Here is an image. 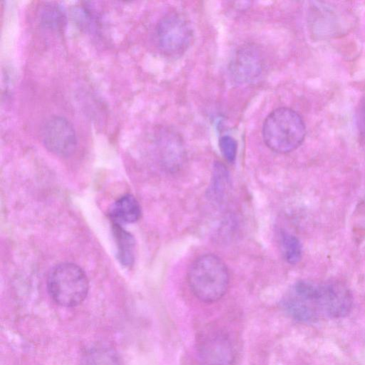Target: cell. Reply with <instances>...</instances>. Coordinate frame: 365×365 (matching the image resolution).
<instances>
[{
	"label": "cell",
	"mask_w": 365,
	"mask_h": 365,
	"mask_svg": "<svg viewBox=\"0 0 365 365\" xmlns=\"http://www.w3.org/2000/svg\"><path fill=\"white\" fill-rule=\"evenodd\" d=\"M282 307L293 319L314 323L349 315L353 307V296L349 287L340 281L302 279L287 292Z\"/></svg>",
	"instance_id": "obj_1"
},
{
	"label": "cell",
	"mask_w": 365,
	"mask_h": 365,
	"mask_svg": "<svg viewBox=\"0 0 365 365\" xmlns=\"http://www.w3.org/2000/svg\"><path fill=\"white\" fill-rule=\"evenodd\" d=\"M187 278L193 294L205 303L220 300L230 284V273L226 264L213 254H205L195 259L188 269Z\"/></svg>",
	"instance_id": "obj_2"
},
{
	"label": "cell",
	"mask_w": 365,
	"mask_h": 365,
	"mask_svg": "<svg viewBox=\"0 0 365 365\" xmlns=\"http://www.w3.org/2000/svg\"><path fill=\"white\" fill-rule=\"evenodd\" d=\"M262 133L266 145L272 151L283 154L300 146L306 135V127L297 112L280 107L266 117Z\"/></svg>",
	"instance_id": "obj_3"
},
{
	"label": "cell",
	"mask_w": 365,
	"mask_h": 365,
	"mask_svg": "<svg viewBox=\"0 0 365 365\" xmlns=\"http://www.w3.org/2000/svg\"><path fill=\"white\" fill-rule=\"evenodd\" d=\"M48 292L53 300L65 307L78 306L86 299L89 283L77 264L63 262L55 266L47 278Z\"/></svg>",
	"instance_id": "obj_4"
},
{
	"label": "cell",
	"mask_w": 365,
	"mask_h": 365,
	"mask_svg": "<svg viewBox=\"0 0 365 365\" xmlns=\"http://www.w3.org/2000/svg\"><path fill=\"white\" fill-rule=\"evenodd\" d=\"M156 37L158 46L164 53L179 56L190 46L193 32L189 21L182 14L170 12L158 21Z\"/></svg>",
	"instance_id": "obj_5"
},
{
	"label": "cell",
	"mask_w": 365,
	"mask_h": 365,
	"mask_svg": "<svg viewBox=\"0 0 365 365\" xmlns=\"http://www.w3.org/2000/svg\"><path fill=\"white\" fill-rule=\"evenodd\" d=\"M41 139L51 153L68 156L77 146V136L73 124L62 116L51 117L42 126Z\"/></svg>",
	"instance_id": "obj_6"
},
{
	"label": "cell",
	"mask_w": 365,
	"mask_h": 365,
	"mask_svg": "<svg viewBox=\"0 0 365 365\" xmlns=\"http://www.w3.org/2000/svg\"><path fill=\"white\" fill-rule=\"evenodd\" d=\"M264 67V58L259 48L253 44H246L237 50L229 69L235 81L240 84H251L259 81Z\"/></svg>",
	"instance_id": "obj_7"
},
{
	"label": "cell",
	"mask_w": 365,
	"mask_h": 365,
	"mask_svg": "<svg viewBox=\"0 0 365 365\" xmlns=\"http://www.w3.org/2000/svg\"><path fill=\"white\" fill-rule=\"evenodd\" d=\"M197 352L203 365H232L235 359L231 340L221 331L210 330L200 336Z\"/></svg>",
	"instance_id": "obj_8"
},
{
	"label": "cell",
	"mask_w": 365,
	"mask_h": 365,
	"mask_svg": "<svg viewBox=\"0 0 365 365\" xmlns=\"http://www.w3.org/2000/svg\"><path fill=\"white\" fill-rule=\"evenodd\" d=\"M154 145L162 165L170 172L178 170L185 159L183 141L179 133L168 128L158 129Z\"/></svg>",
	"instance_id": "obj_9"
},
{
	"label": "cell",
	"mask_w": 365,
	"mask_h": 365,
	"mask_svg": "<svg viewBox=\"0 0 365 365\" xmlns=\"http://www.w3.org/2000/svg\"><path fill=\"white\" fill-rule=\"evenodd\" d=\"M109 214L113 224L121 225L138 221L141 216V208L135 197L127 194L114 202Z\"/></svg>",
	"instance_id": "obj_10"
},
{
	"label": "cell",
	"mask_w": 365,
	"mask_h": 365,
	"mask_svg": "<svg viewBox=\"0 0 365 365\" xmlns=\"http://www.w3.org/2000/svg\"><path fill=\"white\" fill-rule=\"evenodd\" d=\"M113 233L118 249V257L120 263L130 267L134 261L135 240L130 233L125 230L121 225L113 224Z\"/></svg>",
	"instance_id": "obj_11"
},
{
	"label": "cell",
	"mask_w": 365,
	"mask_h": 365,
	"mask_svg": "<svg viewBox=\"0 0 365 365\" xmlns=\"http://www.w3.org/2000/svg\"><path fill=\"white\" fill-rule=\"evenodd\" d=\"M81 365H120L114 350L107 346L90 348L83 355Z\"/></svg>",
	"instance_id": "obj_12"
},
{
	"label": "cell",
	"mask_w": 365,
	"mask_h": 365,
	"mask_svg": "<svg viewBox=\"0 0 365 365\" xmlns=\"http://www.w3.org/2000/svg\"><path fill=\"white\" fill-rule=\"evenodd\" d=\"M40 22L46 28L58 31L63 28L66 16L62 9L57 4L48 3L40 11Z\"/></svg>",
	"instance_id": "obj_13"
},
{
	"label": "cell",
	"mask_w": 365,
	"mask_h": 365,
	"mask_svg": "<svg viewBox=\"0 0 365 365\" xmlns=\"http://www.w3.org/2000/svg\"><path fill=\"white\" fill-rule=\"evenodd\" d=\"M281 247L282 255L287 262L296 264L301 260L302 246L296 236L287 232L282 233Z\"/></svg>",
	"instance_id": "obj_14"
},
{
	"label": "cell",
	"mask_w": 365,
	"mask_h": 365,
	"mask_svg": "<svg viewBox=\"0 0 365 365\" xmlns=\"http://www.w3.org/2000/svg\"><path fill=\"white\" fill-rule=\"evenodd\" d=\"M213 176V192L215 195H221L228 182V173L223 164L219 162L215 163Z\"/></svg>",
	"instance_id": "obj_15"
},
{
	"label": "cell",
	"mask_w": 365,
	"mask_h": 365,
	"mask_svg": "<svg viewBox=\"0 0 365 365\" xmlns=\"http://www.w3.org/2000/svg\"><path fill=\"white\" fill-rule=\"evenodd\" d=\"M219 147L222 156L227 162H235L237 152V143L232 136L227 135L221 136L219 140Z\"/></svg>",
	"instance_id": "obj_16"
},
{
	"label": "cell",
	"mask_w": 365,
	"mask_h": 365,
	"mask_svg": "<svg viewBox=\"0 0 365 365\" xmlns=\"http://www.w3.org/2000/svg\"><path fill=\"white\" fill-rule=\"evenodd\" d=\"M356 121L360 134L365 135V96L359 102L356 114Z\"/></svg>",
	"instance_id": "obj_17"
}]
</instances>
